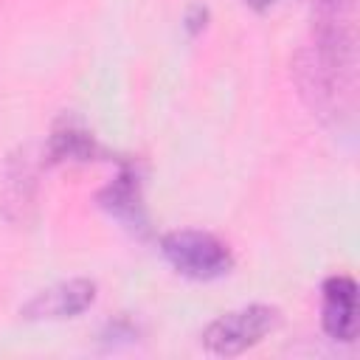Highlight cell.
I'll return each mask as SVG.
<instances>
[{"label": "cell", "mask_w": 360, "mask_h": 360, "mask_svg": "<svg viewBox=\"0 0 360 360\" xmlns=\"http://www.w3.org/2000/svg\"><path fill=\"white\" fill-rule=\"evenodd\" d=\"M281 323V312L270 304H250L231 309L211 321L202 332V346L219 357H236L262 343Z\"/></svg>", "instance_id": "obj_1"}, {"label": "cell", "mask_w": 360, "mask_h": 360, "mask_svg": "<svg viewBox=\"0 0 360 360\" xmlns=\"http://www.w3.org/2000/svg\"><path fill=\"white\" fill-rule=\"evenodd\" d=\"M166 262L194 281H211L233 267V256L222 239L205 231H172L160 239Z\"/></svg>", "instance_id": "obj_2"}, {"label": "cell", "mask_w": 360, "mask_h": 360, "mask_svg": "<svg viewBox=\"0 0 360 360\" xmlns=\"http://www.w3.org/2000/svg\"><path fill=\"white\" fill-rule=\"evenodd\" d=\"M93 301H96V284L90 278H70L48 290H39L20 309V315L25 321H65L82 315Z\"/></svg>", "instance_id": "obj_3"}, {"label": "cell", "mask_w": 360, "mask_h": 360, "mask_svg": "<svg viewBox=\"0 0 360 360\" xmlns=\"http://www.w3.org/2000/svg\"><path fill=\"white\" fill-rule=\"evenodd\" d=\"M321 323L332 340L352 343L357 338V284L349 276H332L323 281Z\"/></svg>", "instance_id": "obj_4"}, {"label": "cell", "mask_w": 360, "mask_h": 360, "mask_svg": "<svg viewBox=\"0 0 360 360\" xmlns=\"http://www.w3.org/2000/svg\"><path fill=\"white\" fill-rule=\"evenodd\" d=\"M101 205L121 219L129 228H143L146 217H143V205H141V188H138V177L124 169L104 191H101Z\"/></svg>", "instance_id": "obj_5"}, {"label": "cell", "mask_w": 360, "mask_h": 360, "mask_svg": "<svg viewBox=\"0 0 360 360\" xmlns=\"http://www.w3.org/2000/svg\"><path fill=\"white\" fill-rule=\"evenodd\" d=\"M96 141L90 132L79 127H65L56 129L51 138V158L53 160H90L96 155Z\"/></svg>", "instance_id": "obj_6"}, {"label": "cell", "mask_w": 360, "mask_h": 360, "mask_svg": "<svg viewBox=\"0 0 360 360\" xmlns=\"http://www.w3.org/2000/svg\"><path fill=\"white\" fill-rule=\"evenodd\" d=\"M248 8H253V11H267V8H273L278 0H242Z\"/></svg>", "instance_id": "obj_7"}]
</instances>
